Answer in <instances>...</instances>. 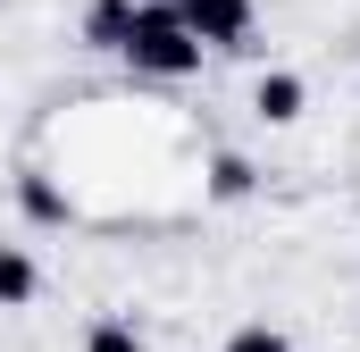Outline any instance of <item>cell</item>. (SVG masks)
<instances>
[{
	"instance_id": "6da1fadb",
	"label": "cell",
	"mask_w": 360,
	"mask_h": 352,
	"mask_svg": "<svg viewBox=\"0 0 360 352\" xmlns=\"http://www.w3.org/2000/svg\"><path fill=\"white\" fill-rule=\"evenodd\" d=\"M117 51H126L143 76H193V68H201V42H193V25L176 17V0H143Z\"/></svg>"
},
{
	"instance_id": "7a4b0ae2",
	"label": "cell",
	"mask_w": 360,
	"mask_h": 352,
	"mask_svg": "<svg viewBox=\"0 0 360 352\" xmlns=\"http://www.w3.org/2000/svg\"><path fill=\"white\" fill-rule=\"evenodd\" d=\"M176 17L193 25L201 51H235L252 34V0H176Z\"/></svg>"
},
{
	"instance_id": "3957f363",
	"label": "cell",
	"mask_w": 360,
	"mask_h": 352,
	"mask_svg": "<svg viewBox=\"0 0 360 352\" xmlns=\"http://www.w3.org/2000/svg\"><path fill=\"white\" fill-rule=\"evenodd\" d=\"M302 101H310V92H302V76H285V68L260 76V92H252V109H260L269 126H293V118H302Z\"/></svg>"
},
{
	"instance_id": "277c9868",
	"label": "cell",
	"mask_w": 360,
	"mask_h": 352,
	"mask_svg": "<svg viewBox=\"0 0 360 352\" xmlns=\"http://www.w3.org/2000/svg\"><path fill=\"white\" fill-rule=\"evenodd\" d=\"M126 25H134V0H92L84 8V42H101V51H117Z\"/></svg>"
},
{
	"instance_id": "5b68a950",
	"label": "cell",
	"mask_w": 360,
	"mask_h": 352,
	"mask_svg": "<svg viewBox=\"0 0 360 352\" xmlns=\"http://www.w3.org/2000/svg\"><path fill=\"white\" fill-rule=\"evenodd\" d=\"M34 285H42L34 260H25L17 244H0V310H25V302H34Z\"/></svg>"
},
{
	"instance_id": "8992f818",
	"label": "cell",
	"mask_w": 360,
	"mask_h": 352,
	"mask_svg": "<svg viewBox=\"0 0 360 352\" xmlns=\"http://www.w3.org/2000/svg\"><path fill=\"white\" fill-rule=\"evenodd\" d=\"M17 201H25V218H34V227H68V193H59L51 176H25V184H17Z\"/></svg>"
},
{
	"instance_id": "52a82bcc",
	"label": "cell",
	"mask_w": 360,
	"mask_h": 352,
	"mask_svg": "<svg viewBox=\"0 0 360 352\" xmlns=\"http://www.w3.org/2000/svg\"><path fill=\"white\" fill-rule=\"evenodd\" d=\"M210 193H218V201H243V193H252V160H243V151H218V160H210Z\"/></svg>"
},
{
	"instance_id": "ba28073f",
	"label": "cell",
	"mask_w": 360,
	"mask_h": 352,
	"mask_svg": "<svg viewBox=\"0 0 360 352\" xmlns=\"http://www.w3.org/2000/svg\"><path fill=\"white\" fill-rule=\"evenodd\" d=\"M84 352H143V336H134L126 319H101V327L84 336Z\"/></svg>"
},
{
	"instance_id": "9c48e42d",
	"label": "cell",
	"mask_w": 360,
	"mask_h": 352,
	"mask_svg": "<svg viewBox=\"0 0 360 352\" xmlns=\"http://www.w3.org/2000/svg\"><path fill=\"white\" fill-rule=\"evenodd\" d=\"M226 352H293V336H276V327H235Z\"/></svg>"
}]
</instances>
